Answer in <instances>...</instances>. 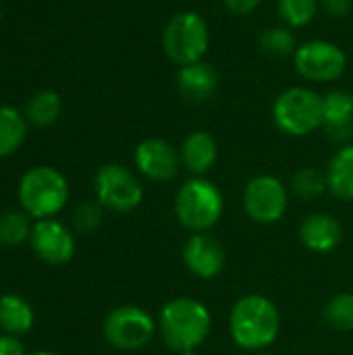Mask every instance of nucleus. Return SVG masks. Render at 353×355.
I'll return each instance as SVG.
<instances>
[{"label": "nucleus", "mask_w": 353, "mask_h": 355, "mask_svg": "<svg viewBox=\"0 0 353 355\" xmlns=\"http://www.w3.org/2000/svg\"><path fill=\"white\" fill-rule=\"evenodd\" d=\"M0 355H27V352L19 337L0 333Z\"/></svg>", "instance_id": "28"}, {"label": "nucleus", "mask_w": 353, "mask_h": 355, "mask_svg": "<svg viewBox=\"0 0 353 355\" xmlns=\"http://www.w3.org/2000/svg\"><path fill=\"white\" fill-rule=\"evenodd\" d=\"M133 162L137 173L154 183L173 181L183 168L179 148L162 137H148L139 141L133 152Z\"/></svg>", "instance_id": "12"}, {"label": "nucleus", "mask_w": 353, "mask_h": 355, "mask_svg": "<svg viewBox=\"0 0 353 355\" xmlns=\"http://www.w3.org/2000/svg\"><path fill=\"white\" fill-rule=\"evenodd\" d=\"M325 322L341 333H353V293H337L322 310Z\"/></svg>", "instance_id": "25"}, {"label": "nucleus", "mask_w": 353, "mask_h": 355, "mask_svg": "<svg viewBox=\"0 0 353 355\" xmlns=\"http://www.w3.org/2000/svg\"><path fill=\"white\" fill-rule=\"evenodd\" d=\"M158 333L162 343L175 352H196L206 343L212 331V314L200 300L175 297L166 302L158 312Z\"/></svg>", "instance_id": "1"}, {"label": "nucleus", "mask_w": 353, "mask_h": 355, "mask_svg": "<svg viewBox=\"0 0 353 355\" xmlns=\"http://www.w3.org/2000/svg\"><path fill=\"white\" fill-rule=\"evenodd\" d=\"M260 50L270 56V58H287L295 54L298 50V40H295V33L291 27L287 25H273V27H266L262 33H260Z\"/></svg>", "instance_id": "22"}, {"label": "nucleus", "mask_w": 353, "mask_h": 355, "mask_svg": "<svg viewBox=\"0 0 353 355\" xmlns=\"http://www.w3.org/2000/svg\"><path fill=\"white\" fill-rule=\"evenodd\" d=\"M27 355H60V354H56V352H33V354H27Z\"/></svg>", "instance_id": "31"}, {"label": "nucleus", "mask_w": 353, "mask_h": 355, "mask_svg": "<svg viewBox=\"0 0 353 355\" xmlns=\"http://www.w3.org/2000/svg\"><path fill=\"white\" fill-rule=\"evenodd\" d=\"M60 112H62L60 96L54 89H40L29 98L23 114L29 125H33L37 129H46L58 121Z\"/></svg>", "instance_id": "21"}, {"label": "nucleus", "mask_w": 353, "mask_h": 355, "mask_svg": "<svg viewBox=\"0 0 353 355\" xmlns=\"http://www.w3.org/2000/svg\"><path fill=\"white\" fill-rule=\"evenodd\" d=\"M33 229V218L23 210H6L0 214V245L19 248L29 241Z\"/></svg>", "instance_id": "23"}, {"label": "nucleus", "mask_w": 353, "mask_h": 355, "mask_svg": "<svg viewBox=\"0 0 353 355\" xmlns=\"http://www.w3.org/2000/svg\"><path fill=\"white\" fill-rule=\"evenodd\" d=\"M210 46L206 19L196 10H183L169 19L162 29V50L179 67L204 60Z\"/></svg>", "instance_id": "6"}, {"label": "nucleus", "mask_w": 353, "mask_h": 355, "mask_svg": "<svg viewBox=\"0 0 353 355\" xmlns=\"http://www.w3.org/2000/svg\"><path fill=\"white\" fill-rule=\"evenodd\" d=\"M289 189L293 196L302 198V200H314L318 196H322L325 191H329L327 187V175L318 168L306 166L293 173Z\"/></svg>", "instance_id": "26"}, {"label": "nucleus", "mask_w": 353, "mask_h": 355, "mask_svg": "<svg viewBox=\"0 0 353 355\" xmlns=\"http://www.w3.org/2000/svg\"><path fill=\"white\" fill-rule=\"evenodd\" d=\"M218 89V71L206 62H191L185 67H179L177 71V92L185 102L202 104L208 102Z\"/></svg>", "instance_id": "16"}, {"label": "nucleus", "mask_w": 353, "mask_h": 355, "mask_svg": "<svg viewBox=\"0 0 353 355\" xmlns=\"http://www.w3.org/2000/svg\"><path fill=\"white\" fill-rule=\"evenodd\" d=\"M229 333L237 347L246 352H266L281 333V314L266 295H243L231 308Z\"/></svg>", "instance_id": "2"}, {"label": "nucleus", "mask_w": 353, "mask_h": 355, "mask_svg": "<svg viewBox=\"0 0 353 355\" xmlns=\"http://www.w3.org/2000/svg\"><path fill=\"white\" fill-rule=\"evenodd\" d=\"M33 322L35 314L25 297L17 293L0 295V333L23 337L33 329Z\"/></svg>", "instance_id": "18"}, {"label": "nucleus", "mask_w": 353, "mask_h": 355, "mask_svg": "<svg viewBox=\"0 0 353 355\" xmlns=\"http://www.w3.org/2000/svg\"><path fill=\"white\" fill-rule=\"evenodd\" d=\"M223 212V191L206 177H191L177 189L175 218L189 233H208L221 220Z\"/></svg>", "instance_id": "4"}, {"label": "nucleus", "mask_w": 353, "mask_h": 355, "mask_svg": "<svg viewBox=\"0 0 353 355\" xmlns=\"http://www.w3.org/2000/svg\"><path fill=\"white\" fill-rule=\"evenodd\" d=\"M179 355H198L196 352H185V354H179Z\"/></svg>", "instance_id": "32"}, {"label": "nucleus", "mask_w": 353, "mask_h": 355, "mask_svg": "<svg viewBox=\"0 0 353 355\" xmlns=\"http://www.w3.org/2000/svg\"><path fill=\"white\" fill-rule=\"evenodd\" d=\"M262 2H264V0H223L225 8H227L229 12H233V15H239V17L254 12Z\"/></svg>", "instance_id": "29"}, {"label": "nucleus", "mask_w": 353, "mask_h": 355, "mask_svg": "<svg viewBox=\"0 0 353 355\" xmlns=\"http://www.w3.org/2000/svg\"><path fill=\"white\" fill-rule=\"evenodd\" d=\"M94 193L104 210L127 214L141 206L144 187L139 177L117 162L102 164L94 177Z\"/></svg>", "instance_id": "8"}, {"label": "nucleus", "mask_w": 353, "mask_h": 355, "mask_svg": "<svg viewBox=\"0 0 353 355\" xmlns=\"http://www.w3.org/2000/svg\"><path fill=\"white\" fill-rule=\"evenodd\" d=\"M0 19H2V4H0Z\"/></svg>", "instance_id": "34"}, {"label": "nucleus", "mask_w": 353, "mask_h": 355, "mask_svg": "<svg viewBox=\"0 0 353 355\" xmlns=\"http://www.w3.org/2000/svg\"><path fill=\"white\" fill-rule=\"evenodd\" d=\"M27 139V119L15 106H0V160L12 156Z\"/></svg>", "instance_id": "20"}, {"label": "nucleus", "mask_w": 353, "mask_h": 355, "mask_svg": "<svg viewBox=\"0 0 353 355\" xmlns=\"http://www.w3.org/2000/svg\"><path fill=\"white\" fill-rule=\"evenodd\" d=\"M102 220H104V208L100 206L98 200H85L77 204L71 214L73 229L79 233H94L96 229H100Z\"/></svg>", "instance_id": "27"}, {"label": "nucleus", "mask_w": 353, "mask_h": 355, "mask_svg": "<svg viewBox=\"0 0 353 355\" xmlns=\"http://www.w3.org/2000/svg\"><path fill=\"white\" fill-rule=\"evenodd\" d=\"M181 162L193 177H204L218 160V144L212 133L204 129L191 131L179 146Z\"/></svg>", "instance_id": "17"}, {"label": "nucleus", "mask_w": 353, "mask_h": 355, "mask_svg": "<svg viewBox=\"0 0 353 355\" xmlns=\"http://www.w3.org/2000/svg\"><path fill=\"white\" fill-rule=\"evenodd\" d=\"M322 129L337 144H350L353 135V94L331 89L322 96Z\"/></svg>", "instance_id": "14"}, {"label": "nucleus", "mask_w": 353, "mask_h": 355, "mask_svg": "<svg viewBox=\"0 0 353 355\" xmlns=\"http://www.w3.org/2000/svg\"><path fill=\"white\" fill-rule=\"evenodd\" d=\"M241 204L250 220L258 225H275L287 212L289 189L275 175H256L246 183Z\"/></svg>", "instance_id": "10"}, {"label": "nucleus", "mask_w": 353, "mask_h": 355, "mask_svg": "<svg viewBox=\"0 0 353 355\" xmlns=\"http://www.w3.org/2000/svg\"><path fill=\"white\" fill-rule=\"evenodd\" d=\"M300 241L308 252L314 254H331L343 241L341 223L327 212H314L306 216L300 225Z\"/></svg>", "instance_id": "15"}, {"label": "nucleus", "mask_w": 353, "mask_h": 355, "mask_svg": "<svg viewBox=\"0 0 353 355\" xmlns=\"http://www.w3.org/2000/svg\"><path fill=\"white\" fill-rule=\"evenodd\" d=\"M258 355H275V354H268V352H258Z\"/></svg>", "instance_id": "33"}, {"label": "nucleus", "mask_w": 353, "mask_h": 355, "mask_svg": "<svg viewBox=\"0 0 353 355\" xmlns=\"http://www.w3.org/2000/svg\"><path fill=\"white\" fill-rule=\"evenodd\" d=\"M329 191L343 202H353V144L341 146L325 171Z\"/></svg>", "instance_id": "19"}, {"label": "nucleus", "mask_w": 353, "mask_h": 355, "mask_svg": "<svg viewBox=\"0 0 353 355\" xmlns=\"http://www.w3.org/2000/svg\"><path fill=\"white\" fill-rule=\"evenodd\" d=\"M17 200L21 210L33 220L54 218L69 202V181L54 166H33L19 179Z\"/></svg>", "instance_id": "3"}, {"label": "nucleus", "mask_w": 353, "mask_h": 355, "mask_svg": "<svg viewBox=\"0 0 353 355\" xmlns=\"http://www.w3.org/2000/svg\"><path fill=\"white\" fill-rule=\"evenodd\" d=\"M183 264L193 277L210 281L223 272L227 264V252L210 233H191L183 245Z\"/></svg>", "instance_id": "13"}, {"label": "nucleus", "mask_w": 353, "mask_h": 355, "mask_svg": "<svg viewBox=\"0 0 353 355\" xmlns=\"http://www.w3.org/2000/svg\"><path fill=\"white\" fill-rule=\"evenodd\" d=\"M320 8V0H277V10L281 17V23L300 29L314 21L316 12Z\"/></svg>", "instance_id": "24"}, {"label": "nucleus", "mask_w": 353, "mask_h": 355, "mask_svg": "<svg viewBox=\"0 0 353 355\" xmlns=\"http://www.w3.org/2000/svg\"><path fill=\"white\" fill-rule=\"evenodd\" d=\"M293 67L298 75L310 83H333L343 77L347 69V56L335 42L308 40L298 46L293 54Z\"/></svg>", "instance_id": "9"}, {"label": "nucleus", "mask_w": 353, "mask_h": 355, "mask_svg": "<svg viewBox=\"0 0 353 355\" xmlns=\"http://www.w3.org/2000/svg\"><path fill=\"white\" fill-rule=\"evenodd\" d=\"M158 331V322L139 306L123 304L112 308L104 322L102 335L106 343L119 352H137L144 349Z\"/></svg>", "instance_id": "7"}, {"label": "nucleus", "mask_w": 353, "mask_h": 355, "mask_svg": "<svg viewBox=\"0 0 353 355\" xmlns=\"http://www.w3.org/2000/svg\"><path fill=\"white\" fill-rule=\"evenodd\" d=\"M273 121L285 135H312L322 129V96L306 85L287 87L275 98Z\"/></svg>", "instance_id": "5"}, {"label": "nucleus", "mask_w": 353, "mask_h": 355, "mask_svg": "<svg viewBox=\"0 0 353 355\" xmlns=\"http://www.w3.org/2000/svg\"><path fill=\"white\" fill-rule=\"evenodd\" d=\"M320 8L331 17H345L353 8V0H320Z\"/></svg>", "instance_id": "30"}, {"label": "nucleus", "mask_w": 353, "mask_h": 355, "mask_svg": "<svg viewBox=\"0 0 353 355\" xmlns=\"http://www.w3.org/2000/svg\"><path fill=\"white\" fill-rule=\"evenodd\" d=\"M29 248L37 256V260L50 266H62L73 260L77 243L73 231L64 223L56 218H44L33 220Z\"/></svg>", "instance_id": "11"}]
</instances>
